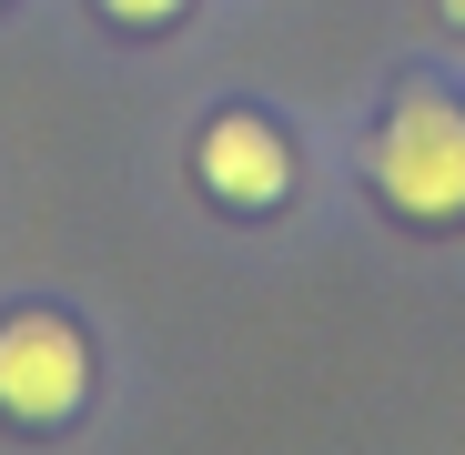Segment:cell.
Returning a JSON list of instances; mask_svg holds the SVG:
<instances>
[{
  "label": "cell",
  "instance_id": "6da1fadb",
  "mask_svg": "<svg viewBox=\"0 0 465 455\" xmlns=\"http://www.w3.org/2000/svg\"><path fill=\"white\" fill-rule=\"evenodd\" d=\"M374 193L405 223H465V102L455 92H395L374 132Z\"/></svg>",
  "mask_w": 465,
  "mask_h": 455
},
{
  "label": "cell",
  "instance_id": "7a4b0ae2",
  "mask_svg": "<svg viewBox=\"0 0 465 455\" xmlns=\"http://www.w3.org/2000/svg\"><path fill=\"white\" fill-rule=\"evenodd\" d=\"M82 395H92L82 324H61V314H11L0 324V415L11 425H61V415H82Z\"/></svg>",
  "mask_w": 465,
  "mask_h": 455
},
{
  "label": "cell",
  "instance_id": "3957f363",
  "mask_svg": "<svg viewBox=\"0 0 465 455\" xmlns=\"http://www.w3.org/2000/svg\"><path fill=\"white\" fill-rule=\"evenodd\" d=\"M193 183L232 213H273L293 193V142L263 122V112H223L203 122V152H193Z\"/></svg>",
  "mask_w": 465,
  "mask_h": 455
},
{
  "label": "cell",
  "instance_id": "277c9868",
  "mask_svg": "<svg viewBox=\"0 0 465 455\" xmlns=\"http://www.w3.org/2000/svg\"><path fill=\"white\" fill-rule=\"evenodd\" d=\"M102 11L122 21V31H163V21H183L193 0H102Z\"/></svg>",
  "mask_w": 465,
  "mask_h": 455
},
{
  "label": "cell",
  "instance_id": "5b68a950",
  "mask_svg": "<svg viewBox=\"0 0 465 455\" xmlns=\"http://www.w3.org/2000/svg\"><path fill=\"white\" fill-rule=\"evenodd\" d=\"M445 21H465V0H445Z\"/></svg>",
  "mask_w": 465,
  "mask_h": 455
}]
</instances>
